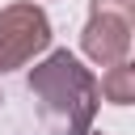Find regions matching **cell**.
<instances>
[{"instance_id":"1","label":"cell","mask_w":135,"mask_h":135,"mask_svg":"<svg viewBox=\"0 0 135 135\" xmlns=\"http://www.w3.org/2000/svg\"><path fill=\"white\" fill-rule=\"evenodd\" d=\"M25 89L51 135H89L93 131V118L101 105L97 76L72 51H51L42 63H34L25 76Z\"/></svg>"},{"instance_id":"2","label":"cell","mask_w":135,"mask_h":135,"mask_svg":"<svg viewBox=\"0 0 135 135\" xmlns=\"http://www.w3.org/2000/svg\"><path fill=\"white\" fill-rule=\"evenodd\" d=\"M131 34H135V0H89V21L80 30V51L110 68L131 55Z\"/></svg>"},{"instance_id":"3","label":"cell","mask_w":135,"mask_h":135,"mask_svg":"<svg viewBox=\"0 0 135 135\" xmlns=\"http://www.w3.org/2000/svg\"><path fill=\"white\" fill-rule=\"evenodd\" d=\"M46 46H51V21L38 4L17 0L0 8V76L25 68Z\"/></svg>"},{"instance_id":"4","label":"cell","mask_w":135,"mask_h":135,"mask_svg":"<svg viewBox=\"0 0 135 135\" xmlns=\"http://www.w3.org/2000/svg\"><path fill=\"white\" fill-rule=\"evenodd\" d=\"M97 93L110 101V105H131L135 101V68L122 59V63H110L105 68V76H101V84H97Z\"/></svg>"},{"instance_id":"5","label":"cell","mask_w":135,"mask_h":135,"mask_svg":"<svg viewBox=\"0 0 135 135\" xmlns=\"http://www.w3.org/2000/svg\"><path fill=\"white\" fill-rule=\"evenodd\" d=\"M0 101H4V93H0Z\"/></svg>"}]
</instances>
